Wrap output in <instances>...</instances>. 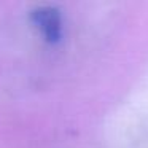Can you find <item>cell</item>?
I'll return each instance as SVG.
<instances>
[{
	"label": "cell",
	"mask_w": 148,
	"mask_h": 148,
	"mask_svg": "<svg viewBox=\"0 0 148 148\" xmlns=\"http://www.w3.org/2000/svg\"><path fill=\"white\" fill-rule=\"evenodd\" d=\"M30 21L42 34L45 42L56 45L62 40L64 26H62V14L59 8L51 7V5L37 7L30 11Z\"/></svg>",
	"instance_id": "1"
}]
</instances>
